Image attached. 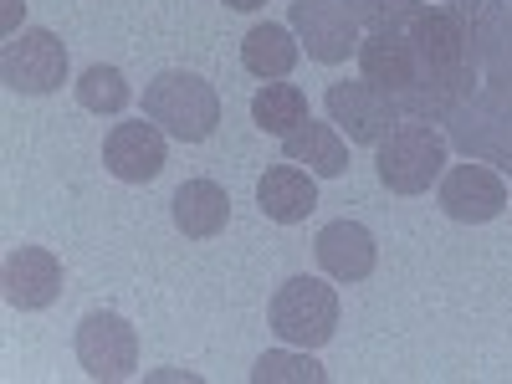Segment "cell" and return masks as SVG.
<instances>
[{
    "mask_svg": "<svg viewBox=\"0 0 512 384\" xmlns=\"http://www.w3.org/2000/svg\"><path fill=\"white\" fill-rule=\"evenodd\" d=\"M446 159H451V139L436 123H420V118H400L374 144V169H379L384 190H395V195H425L431 185H441Z\"/></svg>",
    "mask_w": 512,
    "mask_h": 384,
    "instance_id": "obj_1",
    "label": "cell"
},
{
    "mask_svg": "<svg viewBox=\"0 0 512 384\" xmlns=\"http://www.w3.org/2000/svg\"><path fill=\"white\" fill-rule=\"evenodd\" d=\"M144 118L180 144H205L221 128V93L200 72H159L144 88Z\"/></svg>",
    "mask_w": 512,
    "mask_h": 384,
    "instance_id": "obj_2",
    "label": "cell"
},
{
    "mask_svg": "<svg viewBox=\"0 0 512 384\" xmlns=\"http://www.w3.org/2000/svg\"><path fill=\"white\" fill-rule=\"evenodd\" d=\"M267 323L292 349H323L338 333V292L323 277H287L267 303Z\"/></svg>",
    "mask_w": 512,
    "mask_h": 384,
    "instance_id": "obj_3",
    "label": "cell"
},
{
    "mask_svg": "<svg viewBox=\"0 0 512 384\" xmlns=\"http://www.w3.org/2000/svg\"><path fill=\"white\" fill-rule=\"evenodd\" d=\"M446 139L466 159H482L502 175H512V98L477 88L451 118H446Z\"/></svg>",
    "mask_w": 512,
    "mask_h": 384,
    "instance_id": "obj_4",
    "label": "cell"
},
{
    "mask_svg": "<svg viewBox=\"0 0 512 384\" xmlns=\"http://www.w3.org/2000/svg\"><path fill=\"white\" fill-rule=\"evenodd\" d=\"M0 82L21 98H47L67 82V47L57 41V31L47 26H31L21 36L6 41L0 52Z\"/></svg>",
    "mask_w": 512,
    "mask_h": 384,
    "instance_id": "obj_5",
    "label": "cell"
},
{
    "mask_svg": "<svg viewBox=\"0 0 512 384\" xmlns=\"http://www.w3.org/2000/svg\"><path fill=\"white\" fill-rule=\"evenodd\" d=\"M77 364L88 379H103V384H118L139 369V333L123 313H108V308H93L88 318L77 323Z\"/></svg>",
    "mask_w": 512,
    "mask_h": 384,
    "instance_id": "obj_6",
    "label": "cell"
},
{
    "mask_svg": "<svg viewBox=\"0 0 512 384\" xmlns=\"http://www.w3.org/2000/svg\"><path fill=\"white\" fill-rule=\"evenodd\" d=\"M287 26L297 31L303 52L323 67H338V62L359 57V41H364V26L349 16L344 0H292Z\"/></svg>",
    "mask_w": 512,
    "mask_h": 384,
    "instance_id": "obj_7",
    "label": "cell"
},
{
    "mask_svg": "<svg viewBox=\"0 0 512 384\" xmlns=\"http://www.w3.org/2000/svg\"><path fill=\"white\" fill-rule=\"evenodd\" d=\"M436 200L451 221L461 226H487L507 210V185H502V169L472 159V164H451L441 185H436Z\"/></svg>",
    "mask_w": 512,
    "mask_h": 384,
    "instance_id": "obj_8",
    "label": "cell"
},
{
    "mask_svg": "<svg viewBox=\"0 0 512 384\" xmlns=\"http://www.w3.org/2000/svg\"><path fill=\"white\" fill-rule=\"evenodd\" d=\"M323 108H328V123L344 134L349 144H379L390 128L400 123V108H395V98H384L374 82H333L328 88V98H323Z\"/></svg>",
    "mask_w": 512,
    "mask_h": 384,
    "instance_id": "obj_9",
    "label": "cell"
},
{
    "mask_svg": "<svg viewBox=\"0 0 512 384\" xmlns=\"http://www.w3.org/2000/svg\"><path fill=\"white\" fill-rule=\"evenodd\" d=\"M103 164L108 175L123 185H149L159 169L169 164V144H164V128L159 123H113L108 139H103Z\"/></svg>",
    "mask_w": 512,
    "mask_h": 384,
    "instance_id": "obj_10",
    "label": "cell"
},
{
    "mask_svg": "<svg viewBox=\"0 0 512 384\" xmlns=\"http://www.w3.org/2000/svg\"><path fill=\"white\" fill-rule=\"evenodd\" d=\"M0 287H6V303L21 313H41L62 297V262L47 246H16L6 256V272H0Z\"/></svg>",
    "mask_w": 512,
    "mask_h": 384,
    "instance_id": "obj_11",
    "label": "cell"
},
{
    "mask_svg": "<svg viewBox=\"0 0 512 384\" xmlns=\"http://www.w3.org/2000/svg\"><path fill=\"white\" fill-rule=\"evenodd\" d=\"M313 256H318V267L333 277V282H364L374 267H379V246L369 236V226L359 221H333L318 231L313 241Z\"/></svg>",
    "mask_w": 512,
    "mask_h": 384,
    "instance_id": "obj_12",
    "label": "cell"
},
{
    "mask_svg": "<svg viewBox=\"0 0 512 384\" xmlns=\"http://www.w3.org/2000/svg\"><path fill=\"white\" fill-rule=\"evenodd\" d=\"M256 205H262V216L277 221V226H297L313 216L318 205V180L313 169H297L292 159L287 164H272L262 180H256Z\"/></svg>",
    "mask_w": 512,
    "mask_h": 384,
    "instance_id": "obj_13",
    "label": "cell"
},
{
    "mask_svg": "<svg viewBox=\"0 0 512 384\" xmlns=\"http://www.w3.org/2000/svg\"><path fill=\"white\" fill-rule=\"evenodd\" d=\"M169 216H175L180 236L210 241V236H221L231 226V195L216 180H185L175 190V200H169Z\"/></svg>",
    "mask_w": 512,
    "mask_h": 384,
    "instance_id": "obj_14",
    "label": "cell"
},
{
    "mask_svg": "<svg viewBox=\"0 0 512 384\" xmlns=\"http://www.w3.org/2000/svg\"><path fill=\"white\" fill-rule=\"evenodd\" d=\"M297 57H303V41H297L292 26H277V21H262L241 36V67L262 82H282L292 77Z\"/></svg>",
    "mask_w": 512,
    "mask_h": 384,
    "instance_id": "obj_15",
    "label": "cell"
},
{
    "mask_svg": "<svg viewBox=\"0 0 512 384\" xmlns=\"http://www.w3.org/2000/svg\"><path fill=\"white\" fill-rule=\"evenodd\" d=\"M282 159L308 164L313 175H323V180H338L349 169V144H344V134H338L333 123L308 118V123H297L292 134L282 139Z\"/></svg>",
    "mask_w": 512,
    "mask_h": 384,
    "instance_id": "obj_16",
    "label": "cell"
},
{
    "mask_svg": "<svg viewBox=\"0 0 512 384\" xmlns=\"http://www.w3.org/2000/svg\"><path fill=\"white\" fill-rule=\"evenodd\" d=\"M308 93L297 88V82H267L262 93L251 98V123L262 128L272 139H287L297 123H308Z\"/></svg>",
    "mask_w": 512,
    "mask_h": 384,
    "instance_id": "obj_17",
    "label": "cell"
},
{
    "mask_svg": "<svg viewBox=\"0 0 512 384\" xmlns=\"http://www.w3.org/2000/svg\"><path fill=\"white\" fill-rule=\"evenodd\" d=\"M328 369L313 359V349H272L251 364V384H323Z\"/></svg>",
    "mask_w": 512,
    "mask_h": 384,
    "instance_id": "obj_18",
    "label": "cell"
},
{
    "mask_svg": "<svg viewBox=\"0 0 512 384\" xmlns=\"http://www.w3.org/2000/svg\"><path fill=\"white\" fill-rule=\"evenodd\" d=\"M77 103L88 108V113H123L128 103H134V88H128V77L118 72V67H103V62H93L88 72L77 77Z\"/></svg>",
    "mask_w": 512,
    "mask_h": 384,
    "instance_id": "obj_19",
    "label": "cell"
},
{
    "mask_svg": "<svg viewBox=\"0 0 512 384\" xmlns=\"http://www.w3.org/2000/svg\"><path fill=\"white\" fill-rule=\"evenodd\" d=\"M344 6L364 31H400L431 6V0H344Z\"/></svg>",
    "mask_w": 512,
    "mask_h": 384,
    "instance_id": "obj_20",
    "label": "cell"
},
{
    "mask_svg": "<svg viewBox=\"0 0 512 384\" xmlns=\"http://www.w3.org/2000/svg\"><path fill=\"white\" fill-rule=\"evenodd\" d=\"M441 6L451 11V16H461L466 26H472L482 11H492V6H502V0H441Z\"/></svg>",
    "mask_w": 512,
    "mask_h": 384,
    "instance_id": "obj_21",
    "label": "cell"
},
{
    "mask_svg": "<svg viewBox=\"0 0 512 384\" xmlns=\"http://www.w3.org/2000/svg\"><path fill=\"white\" fill-rule=\"evenodd\" d=\"M26 6H21V0H6V31H16V16H21Z\"/></svg>",
    "mask_w": 512,
    "mask_h": 384,
    "instance_id": "obj_22",
    "label": "cell"
},
{
    "mask_svg": "<svg viewBox=\"0 0 512 384\" xmlns=\"http://www.w3.org/2000/svg\"><path fill=\"white\" fill-rule=\"evenodd\" d=\"M226 6H231V11H262L267 0H226Z\"/></svg>",
    "mask_w": 512,
    "mask_h": 384,
    "instance_id": "obj_23",
    "label": "cell"
}]
</instances>
